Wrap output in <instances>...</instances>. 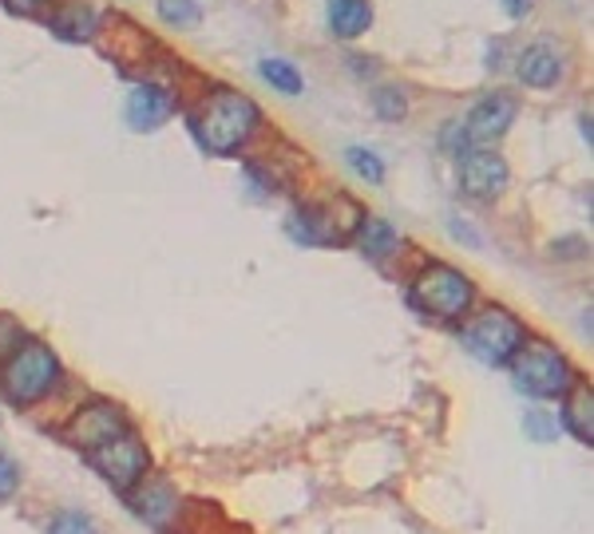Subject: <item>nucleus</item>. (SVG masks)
Returning a JSON list of instances; mask_svg holds the SVG:
<instances>
[{"label": "nucleus", "instance_id": "obj_1", "mask_svg": "<svg viewBox=\"0 0 594 534\" xmlns=\"http://www.w3.org/2000/svg\"><path fill=\"white\" fill-rule=\"evenodd\" d=\"M254 127H257L254 99L238 96V91H227V88H218L215 96L202 103V111H198V119H195L198 143L207 151H215V155L238 151L250 135H254Z\"/></svg>", "mask_w": 594, "mask_h": 534}, {"label": "nucleus", "instance_id": "obj_2", "mask_svg": "<svg viewBox=\"0 0 594 534\" xmlns=\"http://www.w3.org/2000/svg\"><path fill=\"white\" fill-rule=\"evenodd\" d=\"M56 376H59L56 353H52L48 345L29 341V345L16 348V353L9 356V365H4V392H9V400H16V404H36V400H44V396L52 392Z\"/></svg>", "mask_w": 594, "mask_h": 534}, {"label": "nucleus", "instance_id": "obj_3", "mask_svg": "<svg viewBox=\"0 0 594 534\" xmlns=\"http://www.w3.org/2000/svg\"><path fill=\"white\" fill-rule=\"evenodd\" d=\"M464 345L475 360H484V365H507L519 348H524V325L515 321L512 313L504 309H487L464 329Z\"/></svg>", "mask_w": 594, "mask_h": 534}, {"label": "nucleus", "instance_id": "obj_4", "mask_svg": "<svg viewBox=\"0 0 594 534\" xmlns=\"http://www.w3.org/2000/svg\"><path fill=\"white\" fill-rule=\"evenodd\" d=\"M515 385L539 400H554V396L571 392L574 376L563 353H554L551 345H527L515 353Z\"/></svg>", "mask_w": 594, "mask_h": 534}, {"label": "nucleus", "instance_id": "obj_5", "mask_svg": "<svg viewBox=\"0 0 594 534\" xmlns=\"http://www.w3.org/2000/svg\"><path fill=\"white\" fill-rule=\"evenodd\" d=\"M413 297L425 313L440 316V321H455V316H464L468 305H472V281L460 269L428 266L425 274L416 277Z\"/></svg>", "mask_w": 594, "mask_h": 534}, {"label": "nucleus", "instance_id": "obj_6", "mask_svg": "<svg viewBox=\"0 0 594 534\" xmlns=\"http://www.w3.org/2000/svg\"><path fill=\"white\" fill-rule=\"evenodd\" d=\"M91 464L99 467V475H103L111 487L128 491V487H135L139 479H143V471H147V447H143V440L128 427V432L116 435L111 444L96 447V452H91Z\"/></svg>", "mask_w": 594, "mask_h": 534}, {"label": "nucleus", "instance_id": "obj_7", "mask_svg": "<svg viewBox=\"0 0 594 534\" xmlns=\"http://www.w3.org/2000/svg\"><path fill=\"white\" fill-rule=\"evenodd\" d=\"M460 187L468 198H499L507 187V163L495 151H468L460 163Z\"/></svg>", "mask_w": 594, "mask_h": 534}, {"label": "nucleus", "instance_id": "obj_8", "mask_svg": "<svg viewBox=\"0 0 594 534\" xmlns=\"http://www.w3.org/2000/svg\"><path fill=\"white\" fill-rule=\"evenodd\" d=\"M128 432V424H123V415H119V408L111 404H88L84 412L72 420L68 435L76 447H88V452H96V447L111 444L116 435Z\"/></svg>", "mask_w": 594, "mask_h": 534}, {"label": "nucleus", "instance_id": "obj_9", "mask_svg": "<svg viewBox=\"0 0 594 534\" xmlns=\"http://www.w3.org/2000/svg\"><path fill=\"white\" fill-rule=\"evenodd\" d=\"M512 119H515V99L512 96H504V91L484 96L472 108V115H468L464 138L468 143H495V138L512 127Z\"/></svg>", "mask_w": 594, "mask_h": 534}, {"label": "nucleus", "instance_id": "obj_10", "mask_svg": "<svg viewBox=\"0 0 594 534\" xmlns=\"http://www.w3.org/2000/svg\"><path fill=\"white\" fill-rule=\"evenodd\" d=\"M170 111H175V103H170L167 91L155 88V84H139V88L128 96V123L135 131L163 127V123L170 119Z\"/></svg>", "mask_w": 594, "mask_h": 534}, {"label": "nucleus", "instance_id": "obj_11", "mask_svg": "<svg viewBox=\"0 0 594 534\" xmlns=\"http://www.w3.org/2000/svg\"><path fill=\"white\" fill-rule=\"evenodd\" d=\"M559 76H563V59L551 48V40H539L519 56V79L527 88H554Z\"/></svg>", "mask_w": 594, "mask_h": 534}, {"label": "nucleus", "instance_id": "obj_12", "mask_svg": "<svg viewBox=\"0 0 594 534\" xmlns=\"http://www.w3.org/2000/svg\"><path fill=\"white\" fill-rule=\"evenodd\" d=\"M369 24H373V9L369 0H329V29L341 40L365 36Z\"/></svg>", "mask_w": 594, "mask_h": 534}, {"label": "nucleus", "instance_id": "obj_13", "mask_svg": "<svg viewBox=\"0 0 594 534\" xmlns=\"http://www.w3.org/2000/svg\"><path fill=\"white\" fill-rule=\"evenodd\" d=\"M52 32H56L59 40H72V44L88 40L91 32H96V12H91L88 0H68V4L52 16Z\"/></svg>", "mask_w": 594, "mask_h": 534}, {"label": "nucleus", "instance_id": "obj_14", "mask_svg": "<svg viewBox=\"0 0 594 534\" xmlns=\"http://www.w3.org/2000/svg\"><path fill=\"white\" fill-rule=\"evenodd\" d=\"M175 511H178L175 491H170V487H163V483L147 487V491L135 499V514H139V519H147L151 526H167L170 519H175Z\"/></svg>", "mask_w": 594, "mask_h": 534}, {"label": "nucleus", "instance_id": "obj_15", "mask_svg": "<svg viewBox=\"0 0 594 534\" xmlns=\"http://www.w3.org/2000/svg\"><path fill=\"white\" fill-rule=\"evenodd\" d=\"M396 246H400V237H396V230L388 226V222H381V218L361 222V249H365L369 257H385L393 254Z\"/></svg>", "mask_w": 594, "mask_h": 534}, {"label": "nucleus", "instance_id": "obj_16", "mask_svg": "<svg viewBox=\"0 0 594 534\" xmlns=\"http://www.w3.org/2000/svg\"><path fill=\"white\" fill-rule=\"evenodd\" d=\"M591 408H594L591 388H574L571 404H566V412H563L566 424H571V432L579 435V440H586V444L594 440V415H591Z\"/></svg>", "mask_w": 594, "mask_h": 534}, {"label": "nucleus", "instance_id": "obj_17", "mask_svg": "<svg viewBox=\"0 0 594 534\" xmlns=\"http://www.w3.org/2000/svg\"><path fill=\"white\" fill-rule=\"evenodd\" d=\"M262 76H266L277 91H286V96H297V91L306 88L301 76H297V68L286 64V59H262Z\"/></svg>", "mask_w": 594, "mask_h": 534}, {"label": "nucleus", "instance_id": "obj_18", "mask_svg": "<svg viewBox=\"0 0 594 534\" xmlns=\"http://www.w3.org/2000/svg\"><path fill=\"white\" fill-rule=\"evenodd\" d=\"M158 16L175 24V29H195L198 20H202V9H198L195 0H158Z\"/></svg>", "mask_w": 594, "mask_h": 534}, {"label": "nucleus", "instance_id": "obj_19", "mask_svg": "<svg viewBox=\"0 0 594 534\" xmlns=\"http://www.w3.org/2000/svg\"><path fill=\"white\" fill-rule=\"evenodd\" d=\"M345 158H349V167L356 170L361 178H369V182H381L385 178V163L373 155V151H365V147H349L345 151Z\"/></svg>", "mask_w": 594, "mask_h": 534}, {"label": "nucleus", "instance_id": "obj_20", "mask_svg": "<svg viewBox=\"0 0 594 534\" xmlns=\"http://www.w3.org/2000/svg\"><path fill=\"white\" fill-rule=\"evenodd\" d=\"M373 108H376V115H381V119L396 123V119H405L408 103H405V96H400L396 88H381V91L373 96Z\"/></svg>", "mask_w": 594, "mask_h": 534}, {"label": "nucleus", "instance_id": "obj_21", "mask_svg": "<svg viewBox=\"0 0 594 534\" xmlns=\"http://www.w3.org/2000/svg\"><path fill=\"white\" fill-rule=\"evenodd\" d=\"M48 534H96V526H91L88 514H79V511H64L52 519Z\"/></svg>", "mask_w": 594, "mask_h": 534}, {"label": "nucleus", "instance_id": "obj_22", "mask_svg": "<svg viewBox=\"0 0 594 534\" xmlns=\"http://www.w3.org/2000/svg\"><path fill=\"white\" fill-rule=\"evenodd\" d=\"M16 483H20L16 464H12L9 455H0V499H9V494L16 491Z\"/></svg>", "mask_w": 594, "mask_h": 534}, {"label": "nucleus", "instance_id": "obj_23", "mask_svg": "<svg viewBox=\"0 0 594 534\" xmlns=\"http://www.w3.org/2000/svg\"><path fill=\"white\" fill-rule=\"evenodd\" d=\"M527 432H531L539 444H547V440H554V420H547L543 412H531L527 415Z\"/></svg>", "mask_w": 594, "mask_h": 534}, {"label": "nucleus", "instance_id": "obj_24", "mask_svg": "<svg viewBox=\"0 0 594 534\" xmlns=\"http://www.w3.org/2000/svg\"><path fill=\"white\" fill-rule=\"evenodd\" d=\"M507 16H527V12L535 9V0H504Z\"/></svg>", "mask_w": 594, "mask_h": 534}, {"label": "nucleus", "instance_id": "obj_25", "mask_svg": "<svg viewBox=\"0 0 594 534\" xmlns=\"http://www.w3.org/2000/svg\"><path fill=\"white\" fill-rule=\"evenodd\" d=\"M4 9L9 12H36L40 0H4Z\"/></svg>", "mask_w": 594, "mask_h": 534}]
</instances>
